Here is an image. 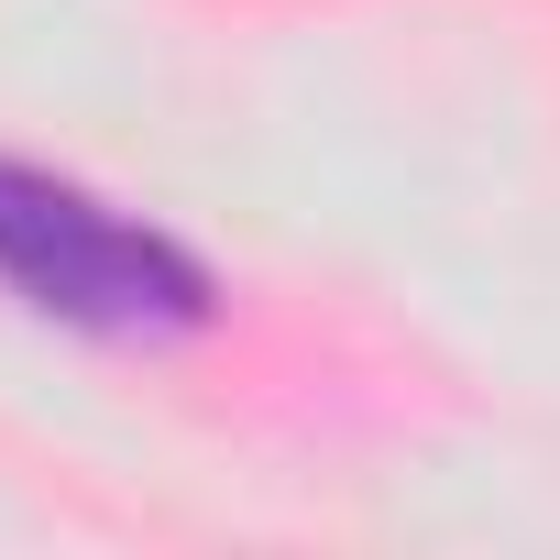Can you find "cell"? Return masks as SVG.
Here are the masks:
<instances>
[{
  "label": "cell",
  "mask_w": 560,
  "mask_h": 560,
  "mask_svg": "<svg viewBox=\"0 0 560 560\" xmlns=\"http://www.w3.org/2000/svg\"><path fill=\"white\" fill-rule=\"evenodd\" d=\"M0 287L89 341H187L220 308L198 253H176L154 220H121L110 198L12 154H0Z\"/></svg>",
  "instance_id": "1"
}]
</instances>
